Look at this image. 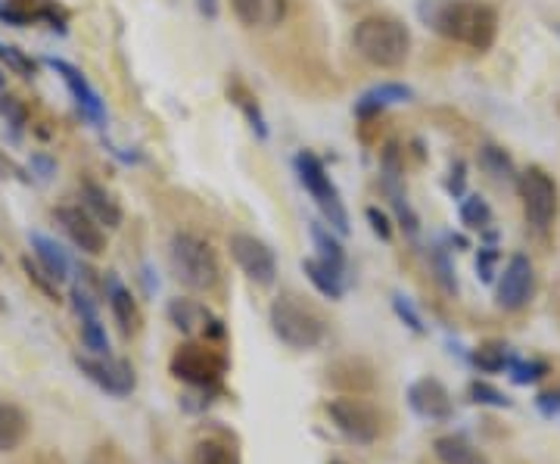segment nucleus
Masks as SVG:
<instances>
[{
    "label": "nucleus",
    "instance_id": "obj_49",
    "mask_svg": "<svg viewBox=\"0 0 560 464\" xmlns=\"http://www.w3.org/2000/svg\"><path fill=\"white\" fill-rule=\"evenodd\" d=\"M327 464H349V462H342V459H334V462H327Z\"/></svg>",
    "mask_w": 560,
    "mask_h": 464
},
{
    "label": "nucleus",
    "instance_id": "obj_51",
    "mask_svg": "<svg viewBox=\"0 0 560 464\" xmlns=\"http://www.w3.org/2000/svg\"><path fill=\"white\" fill-rule=\"evenodd\" d=\"M555 28H558V35H560V25H555Z\"/></svg>",
    "mask_w": 560,
    "mask_h": 464
},
{
    "label": "nucleus",
    "instance_id": "obj_20",
    "mask_svg": "<svg viewBox=\"0 0 560 464\" xmlns=\"http://www.w3.org/2000/svg\"><path fill=\"white\" fill-rule=\"evenodd\" d=\"M81 206L94 216V222L106 228H119L121 224V206L119 200L97 182H81Z\"/></svg>",
    "mask_w": 560,
    "mask_h": 464
},
{
    "label": "nucleus",
    "instance_id": "obj_30",
    "mask_svg": "<svg viewBox=\"0 0 560 464\" xmlns=\"http://www.w3.org/2000/svg\"><path fill=\"white\" fill-rule=\"evenodd\" d=\"M81 318V340L84 346L94 352V356H109V337H106V327L101 324V315L91 312V315H79Z\"/></svg>",
    "mask_w": 560,
    "mask_h": 464
},
{
    "label": "nucleus",
    "instance_id": "obj_40",
    "mask_svg": "<svg viewBox=\"0 0 560 464\" xmlns=\"http://www.w3.org/2000/svg\"><path fill=\"white\" fill-rule=\"evenodd\" d=\"M464 184H467V165H464V160H455L452 162V169H448V182H445V187H448L452 197H464Z\"/></svg>",
    "mask_w": 560,
    "mask_h": 464
},
{
    "label": "nucleus",
    "instance_id": "obj_10",
    "mask_svg": "<svg viewBox=\"0 0 560 464\" xmlns=\"http://www.w3.org/2000/svg\"><path fill=\"white\" fill-rule=\"evenodd\" d=\"M75 364H79V371L91 384H97L109 396H131L135 386H138L135 368L125 359H113V356H75Z\"/></svg>",
    "mask_w": 560,
    "mask_h": 464
},
{
    "label": "nucleus",
    "instance_id": "obj_21",
    "mask_svg": "<svg viewBox=\"0 0 560 464\" xmlns=\"http://www.w3.org/2000/svg\"><path fill=\"white\" fill-rule=\"evenodd\" d=\"M32 250H35V259H38V265L54 278L57 283H62L66 278H69V256H66V250H62L60 243L50 241L47 234H32Z\"/></svg>",
    "mask_w": 560,
    "mask_h": 464
},
{
    "label": "nucleus",
    "instance_id": "obj_41",
    "mask_svg": "<svg viewBox=\"0 0 560 464\" xmlns=\"http://www.w3.org/2000/svg\"><path fill=\"white\" fill-rule=\"evenodd\" d=\"M495 263H499V250H495V246H482L480 259H477V271H480L482 281H492V275H495Z\"/></svg>",
    "mask_w": 560,
    "mask_h": 464
},
{
    "label": "nucleus",
    "instance_id": "obj_23",
    "mask_svg": "<svg viewBox=\"0 0 560 464\" xmlns=\"http://www.w3.org/2000/svg\"><path fill=\"white\" fill-rule=\"evenodd\" d=\"M28 437V415L20 405L0 403V452L20 449Z\"/></svg>",
    "mask_w": 560,
    "mask_h": 464
},
{
    "label": "nucleus",
    "instance_id": "obj_9",
    "mask_svg": "<svg viewBox=\"0 0 560 464\" xmlns=\"http://www.w3.org/2000/svg\"><path fill=\"white\" fill-rule=\"evenodd\" d=\"M231 256L234 263L241 265V271L259 287H271L278 278V259L275 250L265 241H259L256 234H231Z\"/></svg>",
    "mask_w": 560,
    "mask_h": 464
},
{
    "label": "nucleus",
    "instance_id": "obj_24",
    "mask_svg": "<svg viewBox=\"0 0 560 464\" xmlns=\"http://www.w3.org/2000/svg\"><path fill=\"white\" fill-rule=\"evenodd\" d=\"M190 464H243L237 445L231 443L228 437H206L194 445L190 452Z\"/></svg>",
    "mask_w": 560,
    "mask_h": 464
},
{
    "label": "nucleus",
    "instance_id": "obj_39",
    "mask_svg": "<svg viewBox=\"0 0 560 464\" xmlns=\"http://www.w3.org/2000/svg\"><path fill=\"white\" fill-rule=\"evenodd\" d=\"M393 305H396V315H399L401 322L408 324L415 334H423V330H427V327H423V322H420V315L415 312V305L408 303L405 297H396V300H393Z\"/></svg>",
    "mask_w": 560,
    "mask_h": 464
},
{
    "label": "nucleus",
    "instance_id": "obj_19",
    "mask_svg": "<svg viewBox=\"0 0 560 464\" xmlns=\"http://www.w3.org/2000/svg\"><path fill=\"white\" fill-rule=\"evenodd\" d=\"M411 97H415V94H411V88H408V84H399V81H383V84L371 88L368 94H361L359 101H355V116H359V119H374V116H381L386 106L411 101Z\"/></svg>",
    "mask_w": 560,
    "mask_h": 464
},
{
    "label": "nucleus",
    "instance_id": "obj_6",
    "mask_svg": "<svg viewBox=\"0 0 560 464\" xmlns=\"http://www.w3.org/2000/svg\"><path fill=\"white\" fill-rule=\"evenodd\" d=\"M296 175H300L302 187L312 194V200L318 202L324 222L330 224L337 234H349V212L342 206L340 190H337V184L330 182L324 162L312 150H302L300 156H296Z\"/></svg>",
    "mask_w": 560,
    "mask_h": 464
},
{
    "label": "nucleus",
    "instance_id": "obj_43",
    "mask_svg": "<svg viewBox=\"0 0 560 464\" xmlns=\"http://www.w3.org/2000/svg\"><path fill=\"white\" fill-rule=\"evenodd\" d=\"M20 464H62V459L57 455V452H50V449H40V452H35V455H28L25 462Z\"/></svg>",
    "mask_w": 560,
    "mask_h": 464
},
{
    "label": "nucleus",
    "instance_id": "obj_38",
    "mask_svg": "<svg viewBox=\"0 0 560 464\" xmlns=\"http://www.w3.org/2000/svg\"><path fill=\"white\" fill-rule=\"evenodd\" d=\"M368 222H371V231L381 237V241H389L393 237V224H389V216L383 212V209H377V206H368Z\"/></svg>",
    "mask_w": 560,
    "mask_h": 464
},
{
    "label": "nucleus",
    "instance_id": "obj_50",
    "mask_svg": "<svg viewBox=\"0 0 560 464\" xmlns=\"http://www.w3.org/2000/svg\"><path fill=\"white\" fill-rule=\"evenodd\" d=\"M0 312H3V297H0Z\"/></svg>",
    "mask_w": 560,
    "mask_h": 464
},
{
    "label": "nucleus",
    "instance_id": "obj_25",
    "mask_svg": "<svg viewBox=\"0 0 560 464\" xmlns=\"http://www.w3.org/2000/svg\"><path fill=\"white\" fill-rule=\"evenodd\" d=\"M302 271H305V278L312 281V287L318 290L320 297H327V300H342V293H346L342 271L330 268V265L320 263V259H305V263H302Z\"/></svg>",
    "mask_w": 560,
    "mask_h": 464
},
{
    "label": "nucleus",
    "instance_id": "obj_37",
    "mask_svg": "<svg viewBox=\"0 0 560 464\" xmlns=\"http://www.w3.org/2000/svg\"><path fill=\"white\" fill-rule=\"evenodd\" d=\"M0 60L10 62L20 76H35V62L25 60V57H22V50L10 47V44H0Z\"/></svg>",
    "mask_w": 560,
    "mask_h": 464
},
{
    "label": "nucleus",
    "instance_id": "obj_46",
    "mask_svg": "<svg viewBox=\"0 0 560 464\" xmlns=\"http://www.w3.org/2000/svg\"><path fill=\"white\" fill-rule=\"evenodd\" d=\"M551 309H555V312L560 315V283L555 287V293H551Z\"/></svg>",
    "mask_w": 560,
    "mask_h": 464
},
{
    "label": "nucleus",
    "instance_id": "obj_36",
    "mask_svg": "<svg viewBox=\"0 0 560 464\" xmlns=\"http://www.w3.org/2000/svg\"><path fill=\"white\" fill-rule=\"evenodd\" d=\"M0 116L10 121L16 131H22L28 125V113H25V106L16 97H0Z\"/></svg>",
    "mask_w": 560,
    "mask_h": 464
},
{
    "label": "nucleus",
    "instance_id": "obj_11",
    "mask_svg": "<svg viewBox=\"0 0 560 464\" xmlns=\"http://www.w3.org/2000/svg\"><path fill=\"white\" fill-rule=\"evenodd\" d=\"M533 293H536V268L529 263V256L517 253L508 259L504 271H501L495 300L504 312H521L523 305L533 300Z\"/></svg>",
    "mask_w": 560,
    "mask_h": 464
},
{
    "label": "nucleus",
    "instance_id": "obj_3",
    "mask_svg": "<svg viewBox=\"0 0 560 464\" xmlns=\"http://www.w3.org/2000/svg\"><path fill=\"white\" fill-rule=\"evenodd\" d=\"M361 60L377 69H401L411 54V32L396 16H364L352 32Z\"/></svg>",
    "mask_w": 560,
    "mask_h": 464
},
{
    "label": "nucleus",
    "instance_id": "obj_33",
    "mask_svg": "<svg viewBox=\"0 0 560 464\" xmlns=\"http://www.w3.org/2000/svg\"><path fill=\"white\" fill-rule=\"evenodd\" d=\"M430 265L436 271V281L442 283L445 293H458V281H455V268L448 263V250L445 246H433L430 250Z\"/></svg>",
    "mask_w": 560,
    "mask_h": 464
},
{
    "label": "nucleus",
    "instance_id": "obj_54",
    "mask_svg": "<svg viewBox=\"0 0 560 464\" xmlns=\"http://www.w3.org/2000/svg\"><path fill=\"white\" fill-rule=\"evenodd\" d=\"M558 113H560V103H558Z\"/></svg>",
    "mask_w": 560,
    "mask_h": 464
},
{
    "label": "nucleus",
    "instance_id": "obj_42",
    "mask_svg": "<svg viewBox=\"0 0 560 464\" xmlns=\"http://www.w3.org/2000/svg\"><path fill=\"white\" fill-rule=\"evenodd\" d=\"M536 405H539L541 415H555V411H560V386L541 390L539 396H536Z\"/></svg>",
    "mask_w": 560,
    "mask_h": 464
},
{
    "label": "nucleus",
    "instance_id": "obj_35",
    "mask_svg": "<svg viewBox=\"0 0 560 464\" xmlns=\"http://www.w3.org/2000/svg\"><path fill=\"white\" fill-rule=\"evenodd\" d=\"M470 399L477 405H492V408H511V399L501 393L499 386H492V384H486V381H474L470 384Z\"/></svg>",
    "mask_w": 560,
    "mask_h": 464
},
{
    "label": "nucleus",
    "instance_id": "obj_31",
    "mask_svg": "<svg viewBox=\"0 0 560 464\" xmlns=\"http://www.w3.org/2000/svg\"><path fill=\"white\" fill-rule=\"evenodd\" d=\"M508 368H511V381L521 386H529V384H539L541 378H548V362H541V359H511L508 362Z\"/></svg>",
    "mask_w": 560,
    "mask_h": 464
},
{
    "label": "nucleus",
    "instance_id": "obj_32",
    "mask_svg": "<svg viewBox=\"0 0 560 464\" xmlns=\"http://www.w3.org/2000/svg\"><path fill=\"white\" fill-rule=\"evenodd\" d=\"M460 222L467 224V228H474V231H486L489 224H492V209H489V202L482 200V197H467V200L460 202Z\"/></svg>",
    "mask_w": 560,
    "mask_h": 464
},
{
    "label": "nucleus",
    "instance_id": "obj_8",
    "mask_svg": "<svg viewBox=\"0 0 560 464\" xmlns=\"http://www.w3.org/2000/svg\"><path fill=\"white\" fill-rule=\"evenodd\" d=\"M327 418L340 430L346 440L359 445H371L381 440L383 418L381 411L361 396H337L327 403Z\"/></svg>",
    "mask_w": 560,
    "mask_h": 464
},
{
    "label": "nucleus",
    "instance_id": "obj_17",
    "mask_svg": "<svg viewBox=\"0 0 560 464\" xmlns=\"http://www.w3.org/2000/svg\"><path fill=\"white\" fill-rule=\"evenodd\" d=\"M231 10L246 28H275L287 20L290 0H231Z\"/></svg>",
    "mask_w": 560,
    "mask_h": 464
},
{
    "label": "nucleus",
    "instance_id": "obj_28",
    "mask_svg": "<svg viewBox=\"0 0 560 464\" xmlns=\"http://www.w3.org/2000/svg\"><path fill=\"white\" fill-rule=\"evenodd\" d=\"M480 165L495 178V182H514L517 175H514V162L511 156L495 147V143H482L480 147Z\"/></svg>",
    "mask_w": 560,
    "mask_h": 464
},
{
    "label": "nucleus",
    "instance_id": "obj_34",
    "mask_svg": "<svg viewBox=\"0 0 560 464\" xmlns=\"http://www.w3.org/2000/svg\"><path fill=\"white\" fill-rule=\"evenodd\" d=\"M22 271H25V278L35 283V287H38L44 297H50L54 303H60V293H57V281H54V278H50V275H47V271H44L38 263H32L28 256H22Z\"/></svg>",
    "mask_w": 560,
    "mask_h": 464
},
{
    "label": "nucleus",
    "instance_id": "obj_15",
    "mask_svg": "<svg viewBox=\"0 0 560 464\" xmlns=\"http://www.w3.org/2000/svg\"><path fill=\"white\" fill-rule=\"evenodd\" d=\"M408 405L427 421H448L452 418V393L436 378H420L408 390Z\"/></svg>",
    "mask_w": 560,
    "mask_h": 464
},
{
    "label": "nucleus",
    "instance_id": "obj_44",
    "mask_svg": "<svg viewBox=\"0 0 560 464\" xmlns=\"http://www.w3.org/2000/svg\"><path fill=\"white\" fill-rule=\"evenodd\" d=\"M32 165L38 169L40 178H50V175H54V169H57V165H54V160H47L44 153H38V156H32Z\"/></svg>",
    "mask_w": 560,
    "mask_h": 464
},
{
    "label": "nucleus",
    "instance_id": "obj_7",
    "mask_svg": "<svg viewBox=\"0 0 560 464\" xmlns=\"http://www.w3.org/2000/svg\"><path fill=\"white\" fill-rule=\"evenodd\" d=\"M517 194H521L523 216L536 231H548L558 222L560 187L555 175H548L541 165H529L523 175H517Z\"/></svg>",
    "mask_w": 560,
    "mask_h": 464
},
{
    "label": "nucleus",
    "instance_id": "obj_1",
    "mask_svg": "<svg viewBox=\"0 0 560 464\" xmlns=\"http://www.w3.org/2000/svg\"><path fill=\"white\" fill-rule=\"evenodd\" d=\"M418 16L442 38L486 54L499 38V13L486 0H420Z\"/></svg>",
    "mask_w": 560,
    "mask_h": 464
},
{
    "label": "nucleus",
    "instance_id": "obj_45",
    "mask_svg": "<svg viewBox=\"0 0 560 464\" xmlns=\"http://www.w3.org/2000/svg\"><path fill=\"white\" fill-rule=\"evenodd\" d=\"M200 10L206 16H215V0H200Z\"/></svg>",
    "mask_w": 560,
    "mask_h": 464
},
{
    "label": "nucleus",
    "instance_id": "obj_26",
    "mask_svg": "<svg viewBox=\"0 0 560 464\" xmlns=\"http://www.w3.org/2000/svg\"><path fill=\"white\" fill-rule=\"evenodd\" d=\"M228 97H231V103H234L243 116H246V121L253 125V131H256L259 138H265V135H268V128H265V116H261L259 103H256V97H253V91H249L241 79H234L231 84H228Z\"/></svg>",
    "mask_w": 560,
    "mask_h": 464
},
{
    "label": "nucleus",
    "instance_id": "obj_53",
    "mask_svg": "<svg viewBox=\"0 0 560 464\" xmlns=\"http://www.w3.org/2000/svg\"><path fill=\"white\" fill-rule=\"evenodd\" d=\"M0 263H3V256H0Z\"/></svg>",
    "mask_w": 560,
    "mask_h": 464
},
{
    "label": "nucleus",
    "instance_id": "obj_4",
    "mask_svg": "<svg viewBox=\"0 0 560 464\" xmlns=\"http://www.w3.org/2000/svg\"><path fill=\"white\" fill-rule=\"evenodd\" d=\"M271 330L290 349H315L327 337V322L315 305L300 293H280L271 303Z\"/></svg>",
    "mask_w": 560,
    "mask_h": 464
},
{
    "label": "nucleus",
    "instance_id": "obj_22",
    "mask_svg": "<svg viewBox=\"0 0 560 464\" xmlns=\"http://www.w3.org/2000/svg\"><path fill=\"white\" fill-rule=\"evenodd\" d=\"M433 452L442 464H489V459L482 455L477 445L470 440H464L458 433H445V437H436L433 443Z\"/></svg>",
    "mask_w": 560,
    "mask_h": 464
},
{
    "label": "nucleus",
    "instance_id": "obj_47",
    "mask_svg": "<svg viewBox=\"0 0 560 464\" xmlns=\"http://www.w3.org/2000/svg\"><path fill=\"white\" fill-rule=\"evenodd\" d=\"M10 169H13V165H10V162H7V160H3V156H0V178H3V175H7Z\"/></svg>",
    "mask_w": 560,
    "mask_h": 464
},
{
    "label": "nucleus",
    "instance_id": "obj_29",
    "mask_svg": "<svg viewBox=\"0 0 560 464\" xmlns=\"http://www.w3.org/2000/svg\"><path fill=\"white\" fill-rule=\"evenodd\" d=\"M511 362V352H508V346L499 344V340H486V344L477 346V352H474V364L486 371V374H495V371H504Z\"/></svg>",
    "mask_w": 560,
    "mask_h": 464
},
{
    "label": "nucleus",
    "instance_id": "obj_48",
    "mask_svg": "<svg viewBox=\"0 0 560 464\" xmlns=\"http://www.w3.org/2000/svg\"><path fill=\"white\" fill-rule=\"evenodd\" d=\"M3 84H7V79H3V72H0V91H3Z\"/></svg>",
    "mask_w": 560,
    "mask_h": 464
},
{
    "label": "nucleus",
    "instance_id": "obj_16",
    "mask_svg": "<svg viewBox=\"0 0 560 464\" xmlns=\"http://www.w3.org/2000/svg\"><path fill=\"white\" fill-rule=\"evenodd\" d=\"M103 293H106V300H109L113 318H116V324H119L121 334H125V337H135V334H140V327H143V315H140L138 300L131 297V290H128L116 275H106V278H103Z\"/></svg>",
    "mask_w": 560,
    "mask_h": 464
},
{
    "label": "nucleus",
    "instance_id": "obj_13",
    "mask_svg": "<svg viewBox=\"0 0 560 464\" xmlns=\"http://www.w3.org/2000/svg\"><path fill=\"white\" fill-rule=\"evenodd\" d=\"M168 322L187 337H202V340H212V344L224 337V322L215 318L200 300H187V297L172 300L168 303Z\"/></svg>",
    "mask_w": 560,
    "mask_h": 464
},
{
    "label": "nucleus",
    "instance_id": "obj_2",
    "mask_svg": "<svg viewBox=\"0 0 560 464\" xmlns=\"http://www.w3.org/2000/svg\"><path fill=\"white\" fill-rule=\"evenodd\" d=\"M175 278L197 293H215L221 287V263L215 246L197 231H175L168 243Z\"/></svg>",
    "mask_w": 560,
    "mask_h": 464
},
{
    "label": "nucleus",
    "instance_id": "obj_27",
    "mask_svg": "<svg viewBox=\"0 0 560 464\" xmlns=\"http://www.w3.org/2000/svg\"><path fill=\"white\" fill-rule=\"evenodd\" d=\"M312 241H315L320 263H327L330 268H337V271H346V250H342V243L330 234V228H324V224L318 222L312 224Z\"/></svg>",
    "mask_w": 560,
    "mask_h": 464
},
{
    "label": "nucleus",
    "instance_id": "obj_12",
    "mask_svg": "<svg viewBox=\"0 0 560 464\" xmlns=\"http://www.w3.org/2000/svg\"><path fill=\"white\" fill-rule=\"evenodd\" d=\"M324 384L337 390L340 396H368L377 390V368L361 356L337 359L334 364H327Z\"/></svg>",
    "mask_w": 560,
    "mask_h": 464
},
{
    "label": "nucleus",
    "instance_id": "obj_52",
    "mask_svg": "<svg viewBox=\"0 0 560 464\" xmlns=\"http://www.w3.org/2000/svg\"><path fill=\"white\" fill-rule=\"evenodd\" d=\"M94 464H106V462H94Z\"/></svg>",
    "mask_w": 560,
    "mask_h": 464
},
{
    "label": "nucleus",
    "instance_id": "obj_14",
    "mask_svg": "<svg viewBox=\"0 0 560 464\" xmlns=\"http://www.w3.org/2000/svg\"><path fill=\"white\" fill-rule=\"evenodd\" d=\"M57 222L69 234V241L79 246L88 256H103L106 253V234L103 224L94 222V216L84 206H60L57 209Z\"/></svg>",
    "mask_w": 560,
    "mask_h": 464
},
{
    "label": "nucleus",
    "instance_id": "obj_18",
    "mask_svg": "<svg viewBox=\"0 0 560 464\" xmlns=\"http://www.w3.org/2000/svg\"><path fill=\"white\" fill-rule=\"evenodd\" d=\"M47 66L50 69H57L62 76V81L69 84V91H72V97H75V103H79V109L88 116V119L94 121V125H101L103 121V101H101V94L88 84V79L81 76L79 69L75 66H69L66 60H47Z\"/></svg>",
    "mask_w": 560,
    "mask_h": 464
},
{
    "label": "nucleus",
    "instance_id": "obj_5",
    "mask_svg": "<svg viewBox=\"0 0 560 464\" xmlns=\"http://www.w3.org/2000/svg\"><path fill=\"white\" fill-rule=\"evenodd\" d=\"M168 368H172V374H175L178 381H184V384L200 386V390H212V386H219L221 381H224V374H228V356H224L212 340H206V344L190 340V344H184L175 349Z\"/></svg>",
    "mask_w": 560,
    "mask_h": 464
}]
</instances>
